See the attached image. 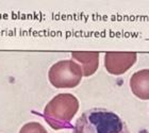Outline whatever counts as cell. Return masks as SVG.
Masks as SVG:
<instances>
[{
    "instance_id": "7a4b0ae2",
    "label": "cell",
    "mask_w": 149,
    "mask_h": 133,
    "mask_svg": "<svg viewBox=\"0 0 149 133\" xmlns=\"http://www.w3.org/2000/svg\"><path fill=\"white\" fill-rule=\"evenodd\" d=\"M79 110V100L72 94H59L44 110V118L54 130L72 127V120Z\"/></svg>"
},
{
    "instance_id": "8992f818",
    "label": "cell",
    "mask_w": 149,
    "mask_h": 133,
    "mask_svg": "<svg viewBox=\"0 0 149 133\" xmlns=\"http://www.w3.org/2000/svg\"><path fill=\"white\" fill-rule=\"evenodd\" d=\"M72 56L81 64L83 76L90 77L94 75L99 66V53L98 52H80L74 51Z\"/></svg>"
},
{
    "instance_id": "5b68a950",
    "label": "cell",
    "mask_w": 149,
    "mask_h": 133,
    "mask_svg": "<svg viewBox=\"0 0 149 133\" xmlns=\"http://www.w3.org/2000/svg\"><path fill=\"white\" fill-rule=\"evenodd\" d=\"M131 92L139 99H149V69H142L132 75L130 78Z\"/></svg>"
},
{
    "instance_id": "52a82bcc",
    "label": "cell",
    "mask_w": 149,
    "mask_h": 133,
    "mask_svg": "<svg viewBox=\"0 0 149 133\" xmlns=\"http://www.w3.org/2000/svg\"><path fill=\"white\" fill-rule=\"evenodd\" d=\"M19 133H48L45 128L36 121H31L24 125L19 131Z\"/></svg>"
},
{
    "instance_id": "3957f363",
    "label": "cell",
    "mask_w": 149,
    "mask_h": 133,
    "mask_svg": "<svg viewBox=\"0 0 149 133\" xmlns=\"http://www.w3.org/2000/svg\"><path fill=\"white\" fill-rule=\"evenodd\" d=\"M83 77L81 65L72 60H63L53 64L49 69L50 83L56 88H74L78 86Z\"/></svg>"
},
{
    "instance_id": "6da1fadb",
    "label": "cell",
    "mask_w": 149,
    "mask_h": 133,
    "mask_svg": "<svg viewBox=\"0 0 149 133\" xmlns=\"http://www.w3.org/2000/svg\"><path fill=\"white\" fill-rule=\"evenodd\" d=\"M72 133H130L127 125L114 112L93 108L77 119Z\"/></svg>"
},
{
    "instance_id": "277c9868",
    "label": "cell",
    "mask_w": 149,
    "mask_h": 133,
    "mask_svg": "<svg viewBox=\"0 0 149 133\" xmlns=\"http://www.w3.org/2000/svg\"><path fill=\"white\" fill-rule=\"evenodd\" d=\"M135 52H108L104 54V67L111 75H123L135 64Z\"/></svg>"
}]
</instances>
